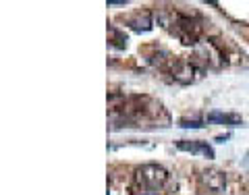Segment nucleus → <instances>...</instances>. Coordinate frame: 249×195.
Masks as SVG:
<instances>
[{
	"label": "nucleus",
	"mask_w": 249,
	"mask_h": 195,
	"mask_svg": "<svg viewBox=\"0 0 249 195\" xmlns=\"http://www.w3.org/2000/svg\"><path fill=\"white\" fill-rule=\"evenodd\" d=\"M135 180L143 191H160L168 180V172L158 164H143L135 170Z\"/></svg>",
	"instance_id": "obj_1"
},
{
	"label": "nucleus",
	"mask_w": 249,
	"mask_h": 195,
	"mask_svg": "<svg viewBox=\"0 0 249 195\" xmlns=\"http://www.w3.org/2000/svg\"><path fill=\"white\" fill-rule=\"evenodd\" d=\"M202 183H203V187H208L210 191L220 193V191H224V187H226V177H224V172H220V170L208 168V170L202 172Z\"/></svg>",
	"instance_id": "obj_2"
},
{
	"label": "nucleus",
	"mask_w": 249,
	"mask_h": 195,
	"mask_svg": "<svg viewBox=\"0 0 249 195\" xmlns=\"http://www.w3.org/2000/svg\"><path fill=\"white\" fill-rule=\"evenodd\" d=\"M172 77H174V81H179L183 85L193 83L195 81V67L189 60H179L172 69Z\"/></svg>",
	"instance_id": "obj_3"
},
{
	"label": "nucleus",
	"mask_w": 249,
	"mask_h": 195,
	"mask_svg": "<svg viewBox=\"0 0 249 195\" xmlns=\"http://www.w3.org/2000/svg\"><path fill=\"white\" fill-rule=\"evenodd\" d=\"M177 150L191 151V154H202L206 158H214V150H212L208 143H203V141H187V139H183V141H177Z\"/></svg>",
	"instance_id": "obj_4"
},
{
	"label": "nucleus",
	"mask_w": 249,
	"mask_h": 195,
	"mask_svg": "<svg viewBox=\"0 0 249 195\" xmlns=\"http://www.w3.org/2000/svg\"><path fill=\"white\" fill-rule=\"evenodd\" d=\"M208 122H218V125H231V127H237L243 122L241 114L235 112H210L208 114Z\"/></svg>",
	"instance_id": "obj_5"
},
{
	"label": "nucleus",
	"mask_w": 249,
	"mask_h": 195,
	"mask_svg": "<svg viewBox=\"0 0 249 195\" xmlns=\"http://www.w3.org/2000/svg\"><path fill=\"white\" fill-rule=\"evenodd\" d=\"M131 25H133V30H137V31H150L152 30V17H150V13L137 15L133 21H131Z\"/></svg>",
	"instance_id": "obj_6"
},
{
	"label": "nucleus",
	"mask_w": 249,
	"mask_h": 195,
	"mask_svg": "<svg viewBox=\"0 0 249 195\" xmlns=\"http://www.w3.org/2000/svg\"><path fill=\"white\" fill-rule=\"evenodd\" d=\"M110 35L114 38V42H112V44H114L116 48H124V44H127V35H124V33H121L119 30H114V27H110Z\"/></svg>",
	"instance_id": "obj_7"
},
{
	"label": "nucleus",
	"mask_w": 249,
	"mask_h": 195,
	"mask_svg": "<svg viewBox=\"0 0 249 195\" xmlns=\"http://www.w3.org/2000/svg\"><path fill=\"white\" fill-rule=\"evenodd\" d=\"M179 127H183V129H202V127H203V122L183 119V120H179Z\"/></svg>",
	"instance_id": "obj_8"
},
{
	"label": "nucleus",
	"mask_w": 249,
	"mask_h": 195,
	"mask_svg": "<svg viewBox=\"0 0 249 195\" xmlns=\"http://www.w3.org/2000/svg\"><path fill=\"white\" fill-rule=\"evenodd\" d=\"M127 0H108V6H124Z\"/></svg>",
	"instance_id": "obj_9"
},
{
	"label": "nucleus",
	"mask_w": 249,
	"mask_h": 195,
	"mask_svg": "<svg viewBox=\"0 0 249 195\" xmlns=\"http://www.w3.org/2000/svg\"><path fill=\"white\" fill-rule=\"evenodd\" d=\"M229 137H231V135H220V137H216V141H218V143H224L226 139H229Z\"/></svg>",
	"instance_id": "obj_10"
}]
</instances>
